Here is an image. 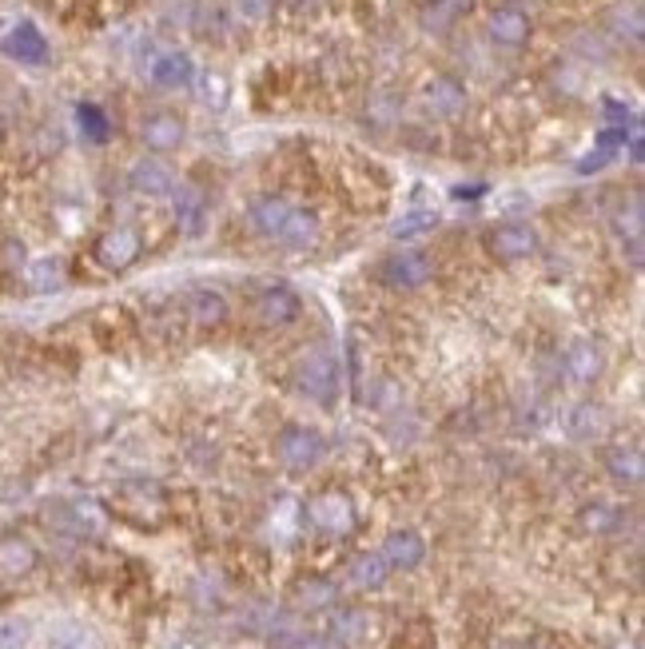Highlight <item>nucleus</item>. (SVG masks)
Returning a JSON list of instances; mask_svg holds the SVG:
<instances>
[{"mask_svg":"<svg viewBox=\"0 0 645 649\" xmlns=\"http://www.w3.org/2000/svg\"><path fill=\"white\" fill-rule=\"evenodd\" d=\"M76 120H81V132L93 139V144H105V139H108V117L96 105L76 108Z\"/></svg>","mask_w":645,"mask_h":649,"instance_id":"nucleus-28","label":"nucleus"},{"mask_svg":"<svg viewBox=\"0 0 645 649\" xmlns=\"http://www.w3.org/2000/svg\"><path fill=\"white\" fill-rule=\"evenodd\" d=\"M322 434H315V430L307 427H288L283 434H279V458H283V466H291V470H312L315 463L322 458Z\"/></svg>","mask_w":645,"mask_h":649,"instance_id":"nucleus-3","label":"nucleus"},{"mask_svg":"<svg viewBox=\"0 0 645 649\" xmlns=\"http://www.w3.org/2000/svg\"><path fill=\"white\" fill-rule=\"evenodd\" d=\"M387 562H382V554H363L351 562V581H355L358 590H375V586H382L387 581Z\"/></svg>","mask_w":645,"mask_h":649,"instance_id":"nucleus-22","label":"nucleus"},{"mask_svg":"<svg viewBox=\"0 0 645 649\" xmlns=\"http://www.w3.org/2000/svg\"><path fill=\"white\" fill-rule=\"evenodd\" d=\"M33 570H36L33 542H24L16 534H4V538H0V590L16 586V581L28 578Z\"/></svg>","mask_w":645,"mask_h":649,"instance_id":"nucleus-5","label":"nucleus"},{"mask_svg":"<svg viewBox=\"0 0 645 649\" xmlns=\"http://www.w3.org/2000/svg\"><path fill=\"white\" fill-rule=\"evenodd\" d=\"M295 649H334V641H327V638H300V641H295Z\"/></svg>","mask_w":645,"mask_h":649,"instance_id":"nucleus-36","label":"nucleus"},{"mask_svg":"<svg viewBox=\"0 0 645 649\" xmlns=\"http://www.w3.org/2000/svg\"><path fill=\"white\" fill-rule=\"evenodd\" d=\"M601 427H606V415H601L594 403H582L570 415V434L574 439H594V434H601Z\"/></svg>","mask_w":645,"mask_h":649,"instance_id":"nucleus-24","label":"nucleus"},{"mask_svg":"<svg viewBox=\"0 0 645 649\" xmlns=\"http://www.w3.org/2000/svg\"><path fill=\"white\" fill-rule=\"evenodd\" d=\"M259 319H264L267 327H283V323H291V319H300V295L291 287H271V291H264L259 295Z\"/></svg>","mask_w":645,"mask_h":649,"instance_id":"nucleus-12","label":"nucleus"},{"mask_svg":"<svg viewBox=\"0 0 645 649\" xmlns=\"http://www.w3.org/2000/svg\"><path fill=\"white\" fill-rule=\"evenodd\" d=\"M175 220H180V228L192 235L204 228V199H199V192H192V187H175Z\"/></svg>","mask_w":645,"mask_h":649,"instance_id":"nucleus-21","label":"nucleus"},{"mask_svg":"<svg viewBox=\"0 0 645 649\" xmlns=\"http://www.w3.org/2000/svg\"><path fill=\"white\" fill-rule=\"evenodd\" d=\"M427 105L435 108L438 117H462L466 112V88L459 81H450V76H435L427 84Z\"/></svg>","mask_w":645,"mask_h":649,"instance_id":"nucleus-15","label":"nucleus"},{"mask_svg":"<svg viewBox=\"0 0 645 649\" xmlns=\"http://www.w3.org/2000/svg\"><path fill=\"white\" fill-rule=\"evenodd\" d=\"M586 526H594V530H606V526H613V511H610V506H594V511L586 514Z\"/></svg>","mask_w":645,"mask_h":649,"instance_id":"nucleus-35","label":"nucleus"},{"mask_svg":"<svg viewBox=\"0 0 645 649\" xmlns=\"http://www.w3.org/2000/svg\"><path fill=\"white\" fill-rule=\"evenodd\" d=\"M334 638L339 641H363L367 638V614H339L334 617Z\"/></svg>","mask_w":645,"mask_h":649,"instance_id":"nucleus-29","label":"nucleus"},{"mask_svg":"<svg viewBox=\"0 0 645 649\" xmlns=\"http://www.w3.org/2000/svg\"><path fill=\"white\" fill-rule=\"evenodd\" d=\"M498 649H534V646H519V641H510V646H498Z\"/></svg>","mask_w":645,"mask_h":649,"instance_id":"nucleus-37","label":"nucleus"},{"mask_svg":"<svg viewBox=\"0 0 645 649\" xmlns=\"http://www.w3.org/2000/svg\"><path fill=\"white\" fill-rule=\"evenodd\" d=\"M223 96H228V88H223V81H219V76H204V81H199V100H216V105H223Z\"/></svg>","mask_w":645,"mask_h":649,"instance_id":"nucleus-33","label":"nucleus"},{"mask_svg":"<svg viewBox=\"0 0 645 649\" xmlns=\"http://www.w3.org/2000/svg\"><path fill=\"white\" fill-rule=\"evenodd\" d=\"M151 81L160 84V88H187V84L196 81V64H192L187 52H163L151 64Z\"/></svg>","mask_w":645,"mask_h":649,"instance_id":"nucleus-14","label":"nucleus"},{"mask_svg":"<svg viewBox=\"0 0 645 649\" xmlns=\"http://www.w3.org/2000/svg\"><path fill=\"white\" fill-rule=\"evenodd\" d=\"M279 240L291 247H312L315 240H319V220H315L312 211H295L291 208L288 223L279 228Z\"/></svg>","mask_w":645,"mask_h":649,"instance_id":"nucleus-18","label":"nucleus"},{"mask_svg":"<svg viewBox=\"0 0 645 649\" xmlns=\"http://www.w3.org/2000/svg\"><path fill=\"white\" fill-rule=\"evenodd\" d=\"M96 646H100L96 634L88 626H81V622L60 626L57 634H52V641H48V649H96Z\"/></svg>","mask_w":645,"mask_h":649,"instance_id":"nucleus-23","label":"nucleus"},{"mask_svg":"<svg viewBox=\"0 0 645 649\" xmlns=\"http://www.w3.org/2000/svg\"><path fill=\"white\" fill-rule=\"evenodd\" d=\"M534 247H538V235H534V228H526V223H507V228L490 232V252H495L498 259H507V264L534 256Z\"/></svg>","mask_w":645,"mask_h":649,"instance_id":"nucleus-7","label":"nucleus"},{"mask_svg":"<svg viewBox=\"0 0 645 649\" xmlns=\"http://www.w3.org/2000/svg\"><path fill=\"white\" fill-rule=\"evenodd\" d=\"M60 271H64L60 259H36V264L24 271V275H28V291H40V295H45V291H57Z\"/></svg>","mask_w":645,"mask_h":649,"instance_id":"nucleus-26","label":"nucleus"},{"mask_svg":"<svg viewBox=\"0 0 645 649\" xmlns=\"http://www.w3.org/2000/svg\"><path fill=\"white\" fill-rule=\"evenodd\" d=\"M4 52H9L12 60H21V64H45L48 60L45 36H40V28L28 21H21L9 36H4Z\"/></svg>","mask_w":645,"mask_h":649,"instance_id":"nucleus-9","label":"nucleus"},{"mask_svg":"<svg viewBox=\"0 0 645 649\" xmlns=\"http://www.w3.org/2000/svg\"><path fill=\"white\" fill-rule=\"evenodd\" d=\"M187 311H192V319H196L199 327H219L228 319V299H223L219 291H192Z\"/></svg>","mask_w":645,"mask_h":649,"instance_id":"nucleus-17","label":"nucleus"},{"mask_svg":"<svg viewBox=\"0 0 645 649\" xmlns=\"http://www.w3.org/2000/svg\"><path fill=\"white\" fill-rule=\"evenodd\" d=\"M613 28H618V36H630V45H642V12L637 9L613 12Z\"/></svg>","mask_w":645,"mask_h":649,"instance_id":"nucleus-32","label":"nucleus"},{"mask_svg":"<svg viewBox=\"0 0 645 649\" xmlns=\"http://www.w3.org/2000/svg\"><path fill=\"white\" fill-rule=\"evenodd\" d=\"M307 518H312L315 530L334 534V538L355 530V506H351V499L339 494V490H327V494L307 502Z\"/></svg>","mask_w":645,"mask_h":649,"instance_id":"nucleus-2","label":"nucleus"},{"mask_svg":"<svg viewBox=\"0 0 645 649\" xmlns=\"http://www.w3.org/2000/svg\"><path fill=\"white\" fill-rule=\"evenodd\" d=\"M288 216H291V208H288V204H283V199H276V196L259 199V204H255V208H252L255 228H259V232H264V235H271V240H276L279 228L288 223Z\"/></svg>","mask_w":645,"mask_h":649,"instance_id":"nucleus-20","label":"nucleus"},{"mask_svg":"<svg viewBox=\"0 0 645 649\" xmlns=\"http://www.w3.org/2000/svg\"><path fill=\"white\" fill-rule=\"evenodd\" d=\"M601 367H606V355H601L598 343H589V339L570 343V351H565V371H570L574 383H594L601 375Z\"/></svg>","mask_w":645,"mask_h":649,"instance_id":"nucleus-11","label":"nucleus"},{"mask_svg":"<svg viewBox=\"0 0 645 649\" xmlns=\"http://www.w3.org/2000/svg\"><path fill=\"white\" fill-rule=\"evenodd\" d=\"M613 156H618V151H606V148H598V151H594V156H586V160L577 163V172H601V168H606V163H610Z\"/></svg>","mask_w":645,"mask_h":649,"instance_id":"nucleus-34","label":"nucleus"},{"mask_svg":"<svg viewBox=\"0 0 645 649\" xmlns=\"http://www.w3.org/2000/svg\"><path fill=\"white\" fill-rule=\"evenodd\" d=\"M180 139H184V120L172 117V112H156V117L144 120V144L156 151H168V148H180Z\"/></svg>","mask_w":645,"mask_h":649,"instance_id":"nucleus-16","label":"nucleus"},{"mask_svg":"<svg viewBox=\"0 0 645 649\" xmlns=\"http://www.w3.org/2000/svg\"><path fill=\"white\" fill-rule=\"evenodd\" d=\"M423 558H427V542H423L418 534H411V530L391 534V538H387V546H382V562H387V566L415 570Z\"/></svg>","mask_w":645,"mask_h":649,"instance_id":"nucleus-13","label":"nucleus"},{"mask_svg":"<svg viewBox=\"0 0 645 649\" xmlns=\"http://www.w3.org/2000/svg\"><path fill=\"white\" fill-rule=\"evenodd\" d=\"M139 256V235L132 228H112V232L100 235V244H96V259L108 267V271H124L132 267Z\"/></svg>","mask_w":645,"mask_h":649,"instance_id":"nucleus-6","label":"nucleus"},{"mask_svg":"<svg viewBox=\"0 0 645 649\" xmlns=\"http://www.w3.org/2000/svg\"><path fill=\"white\" fill-rule=\"evenodd\" d=\"M430 271L435 267H430V259L423 252H399V256H391L382 264V283L394 291H415L427 283Z\"/></svg>","mask_w":645,"mask_h":649,"instance_id":"nucleus-4","label":"nucleus"},{"mask_svg":"<svg viewBox=\"0 0 645 649\" xmlns=\"http://www.w3.org/2000/svg\"><path fill=\"white\" fill-rule=\"evenodd\" d=\"M490 36L502 48H522L531 40V16L522 9H495L490 12Z\"/></svg>","mask_w":645,"mask_h":649,"instance_id":"nucleus-10","label":"nucleus"},{"mask_svg":"<svg viewBox=\"0 0 645 649\" xmlns=\"http://www.w3.org/2000/svg\"><path fill=\"white\" fill-rule=\"evenodd\" d=\"M471 9H474V0H438V9L427 16V28H438V33H447L450 24L459 21V16H466Z\"/></svg>","mask_w":645,"mask_h":649,"instance_id":"nucleus-27","label":"nucleus"},{"mask_svg":"<svg viewBox=\"0 0 645 649\" xmlns=\"http://www.w3.org/2000/svg\"><path fill=\"white\" fill-rule=\"evenodd\" d=\"M231 9H235V16L247 24H264L267 16H271V9H276V0H231Z\"/></svg>","mask_w":645,"mask_h":649,"instance_id":"nucleus-30","label":"nucleus"},{"mask_svg":"<svg viewBox=\"0 0 645 649\" xmlns=\"http://www.w3.org/2000/svg\"><path fill=\"white\" fill-rule=\"evenodd\" d=\"M610 475L618 478V482H625V487H637L642 475H645L642 451H637V446H613L610 451Z\"/></svg>","mask_w":645,"mask_h":649,"instance_id":"nucleus-19","label":"nucleus"},{"mask_svg":"<svg viewBox=\"0 0 645 649\" xmlns=\"http://www.w3.org/2000/svg\"><path fill=\"white\" fill-rule=\"evenodd\" d=\"M334 586L331 581H322V578H307V581H300L295 586V602L300 605H307V610H319V605H331L334 602Z\"/></svg>","mask_w":645,"mask_h":649,"instance_id":"nucleus-25","label":"nucleus"},{"mask_svg":"<svg viewBox=\"0 0 645 649\" xmlns=\"http://www.w3.org/2000/svg\"><path fill=\"white\" fill-rule=\"evenodd\" d=\"M300 391L319 399V403H331L334 394H339V359H334L327 347H312L307 355L300 359Z\"/></svg>","mask_w":645,"mask_h":649,"instance_id":"nucleus-1","label":"nucleus"},{"mask_svg":"<svg viewBox=\"0 0 645 649\" xmlns=\"http://www.w3.org/2000/svg\"><path fill=\"white\" fill-rule=\"evenodd\" d=\"M435 223H438V216H435V211H411V216H403V220L394 223L391 232L399 235V240H406V235L427 232V228H435Z\"/></svg>","mask_w":645,"mask_h":649,"instance_id":"nucleus-31","label":"nucleus"},{"mask_svg":"<svg viewBox=\"0 0 645 649\" xmlns=\"http://www.w3.org/2000/svg\"><path fill=\"white\" fill-rule=\"evenodd\" d=\"M127 180H132V187H136L139 196H172L175 192L172 168L163 160H148V156L132 163V175H127Z\"/></svg>","mask_w":645,"mask_h":649,"instance_id":"nucleus-8","label":"nucleus"}]
</instances>
